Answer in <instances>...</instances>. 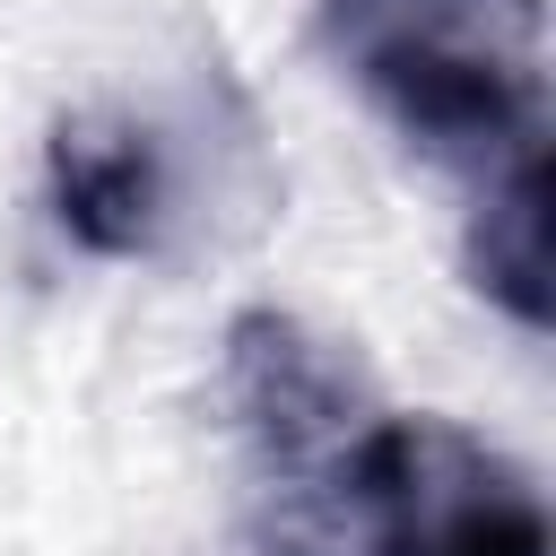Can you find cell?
<instances>
[{"instance_id": "6da1fadb", "label": "cell", "mask_w": 556, "mask_h": 556, "mask_svg": "<svg viewBox=\"0 0 556 556\" xmlns=\"http://www.w3.org/2000/svg\"><path fill=\"white\" fill-rule=\"evenodd\" d=\"M365 556H547L539 486L452 417H374L330 486Z\"/></svg>"}, {"instance_id": "7a4b0ae2", "label": "cell", "mask_w": 556, "mask_h": 556, "mask_svg": "<svg viewBox=\"0 0 556 556\" xmlns=\"http://www.w3.org/2000/svg\"><path fill=\"white\" fill-rule=\"evenodd\" d=\"M339 43L374 104L434 156L495 174L504 156L539 148V78L495 35L443 17L434 0H330Z\"/></svg>"}, {"instance_id": "3957f363", "label": "cell", "mask_w": 556, "mask_h": 556, "mask_svg": "<svg viewBox=\"0 0 556 556\" xmlns=\"http://www.w3.org/2000/svg\"><path fill=\"white\" fill-rule=\"evenodd\" d=\"M226 417L278 486L330 495L339 460L382 417V400L339 339H321L278 304H252L226 321Z\"/></svg>"}, {"instance_id": "277c9868", "label": "cell", "mask_w": 556, "mask_h": 556, "mask_svg": "<svg viewBox=\"0 0 556 556\" xmlns=\"http://www.w3.org/2000/svg\"><path fill=\"white\" fill-rule=\"evenodd\" d=\"M43 208L96 261H148L174 217V174L148 122L130 113H61L43 139Z\"/></svg>"}, {"instance_id": "5b68a950", "label": "cell", "mask_w": 556, "mask_h": 556, "mask_svg": "<svg viewBox=\"0 0 556 556\" xmlns=\"http://www.w3.org/2000/svg\"><path fill=\"white\" fill-rule=\"evenodd\" d=\"M547 200H556V174H547V139H539V148H521V156H504V165L486 174V191H478V208H469V243H460L469 287H478L495 313H513L521 330H547V321H556Z\"/></svg>"}]
</instances>
